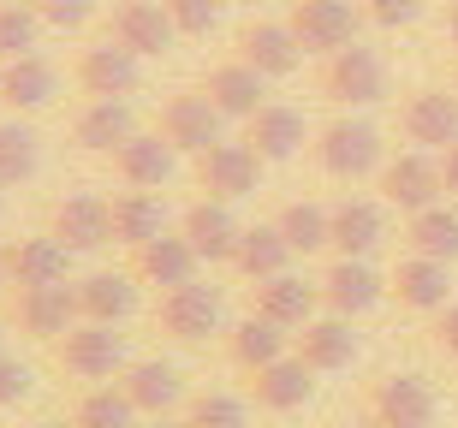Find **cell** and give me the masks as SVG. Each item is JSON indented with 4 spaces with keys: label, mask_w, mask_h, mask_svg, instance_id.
Wrapping results in <instances>:
<instances>
[{
    "label": "cell",
    "mask_w": 458,
    "mask_h": 428,
    "mask_svg": "<svg viewBox=\"0 0 458 428\" xmlns=\"http://www.w3.org/2000/svg\"><path fill=\"white\" fill-rule=\"evenodd\" d=\"M0 71H6V60H0Z\"/></svg>",
    "instance_id": "cell-54"
},
{
    "label": "cell",
    "mask_w": 458,
    "mask_h": 428,
    "mask_svg": "<svg viewBox=\"0 0 458 428\" xmlns=\"http://www.w3.org/2000/svg\"><path fill=\"white\" fill-rule=\"evenodd\" d=\"M316 309H322V286H310L304 274H274L256 286V315H268V322H280L286 333H298L304 322H316Z\"/></svg>",
    "instance_id": "cell-27"
},
{
    "label": "cell",
    "mask_w": 458,
    "mask_h": 428,
    "mask_svg": "<svg viewBox=\"0 0 458 428\" xmlns=\"http://www.w3.org/2000/svg\"><path fill=\"white\" fill-rule=\"evenodd\" d=\"M316 286H322V309L352 315V322H357V315H369V309L387 298V280L375 274L363 256H334V268H327Z\"/></svg>",
    "instance_id": "cell-16"
},
{
    "label": "cell",
    "mask_w": 458,
    "mask_h": 428,
    "mask_svg": "<svg viewBox=\"0 0 458 428\" xmlns=\"http://www.w3.org/2000/svg\"><path fill=\"white\" fill-rule=\"evenodd\" d=\"M0 357H6V351H0Z\"/></svg>",
    "instance_id": "cell-55"
},
{
    "label": "cell",
    "mask_w": 458,
    "mask_h": 428,
    "mask_svg": "<svg viewBox=\"0 0 458 428\" xmlns=\"http://www.w3.org/2000/svg\"><path fill=\"white\" fill-rule=\"evenodd\" d=\"M13 322L18 333H30V340L54 345V340H66L72 327L84 322V309H78V286H30V291H18L13 298Z\"/></svg>",
    "instance_id": "cell-9"
},
{
    "label": "cell",
    "mask_w": 458,
    "mask_h": 428,
    "mask_svg": "<svg viewBox=\"0 0 458 428\" xmlns=\"http://www.w3.org/2000/svg\"><path fill=\"white\" fill-rule=\"evenodd\" d=\"M399 131H405L417 149L441 155L458 143V89H417L399 107Z\"/></svg>",
    "instance_id": "cell-14"
},
{
    "label": "cell",
    "mask_w": 458,
    "mask_h": 428,
    "mask_svg": "<svg viewBox=\"0 0 458 428\" xmlns=\"http://www.w3.org/2000/svg\"><path fill=\"white\" fill-rule=\"evenodd\" d=\"M6 274H13L18 291H30V286H66V280H72V250L54 239V232L18 239V244H6Z\"/></svg>",
    "instance_id": "cell-21"
},
{
    "label": "cell",
    "mask_w": 458,
    "mask_h": 428,
    "mask_svg": "<svg viewBox=\"0 0 458 428\" xmlns=\"http://www.w3.org/2000/svg\"><path fill=\"white\" fill-rule=\"evenodd\" d=\"M197 268H203V256H197V244H191L185 232H161V239L131 250V274L143 280V286H161V291L197 280Z\"/></svg>",
    "instance_id": "cell-20"
},
{
    "label": "cell",
    "mask_w": 458,
    "mask_h": 428,
    "mask_svg": "<svg viewBox=\"0 0 458 428\" xmlns=\"http://www.w3.org/2000/svg\"><path fill=\"white\" fill-rule=\"evenodd\" d=\"M30 6L42 13L48 30H84L89 18H96V0H30Z\"/></svg>",
    "instance_id": "cell-42"
},
{
    "label": "cell",
    "mask_w": 458,
    "mask_h": 428,
    "mask_svg": "<svg viewBox=\"0 0 458 428\" xmlns=\"http://www.w3.org/2000/svg\"><path fill=\"white\" fill-rule=\"evenodd\" d=\"M107 36H114L119 48H131L137 60H161V54L173 48L179 24H173L167 0H119V6H114V24H107Z\"/></svg>",
    "instance_id": "cell-12"
},
{
    "label": "cell",
    "mask_w": 458,
    "mask_h": 428,
    "mask_svg": "<svg viewBox=\"0 0 458 428\" xmlns=\"http://www.w3.org/2000/svg\"><path fill=\"white\" fill-rule=\"evenodd\" d=\"M441 399L423 375H381L369 387V423L375 428H435Z\"/></svg>",
    "instance_id": "cell-6"
},
{
    "label": "cell",
    "mask_w": 458,
    "mask_h": 428,
    "mask_svg": "<svg viewBox=\"0 0 458 428\" xmlns=\"http://www.w3.org/2000/svg\"><path fill=\"white\" fill-rule=\"evenodd\" d=\"M137 286H143V280H137L131 268H102V274L78 280V309H84V322L119 327L137 309Z\"/></svg>",
    "instance_id": "cell-31"
},
{
    "label": "cell",
    "mask_w": 458,
    "mask_h": 428,
    "mask_svg": "<svg viewBox=\"0 0 458 428\" xmlns=\"http://www.w3.org/2000/svg\"><path fill=\"white\" fill-rule=\"evenodd\" d=\"M262 155L250 149V143H215V149L197 155V185H203V197H221V203H244V197H256L262 190Z\"/></svg>",
    "instance_id": "cell-5"
},
{
    "label": "cell",
    "mask_w": 458,
    "mask_h": 428,
    "mask_svg": "<svg viewBox=\"0 0 458 428\" xmlns=\"http://www.w3.org/2000/svg\"><path fill=\"white\" fill-rule=\"evenodd\" d=\"M221 125H226V113L215 102H208L203 89H191V96H167V107H161V138L173 143L179 155H203V149H215L221 143Z\"/></svg>",
    "instance_id": "cell-13"
},
{
    "label": "cell",
    "mask_w": 458,
    "mask_h": 428,
    "mask_svg": "<svg viewBox=\"0 0 458 428\" xmlns=\"http://www.w3.org/2000/svg\"><path fill=\"white\" fill-rule=\"evenodd\" d=\"M54 363H60L72 381H119L131 369V363H125V340H119L107 322H78L66 340H54Z\"/></svg>",
    "instance_id": "cell-3"
},
{
    "label": "cell",
    "mask_w": 458,
    "mask_h": 428,
    "mask_svg": "<svg viewBox=\"0 0 458 428\" xmlns=\"http://www.w3.org/2000/svg\"><path fill=\"white\" fill-rule=\"evenodd\" d=\"M286 357V327L268 322V315H244V322L226 333V363L233 369H244V375H256V369H268V363Z\"/></svg>",
    "instance_id": "cell-32"
},
{
    "label": "cell",
    "mask_w": 458,
    "mask_h": 428,
    "mask_svg": "<svg viewBox=\"0 0 458 428\" xmlns=\"http://www.w3.org/2000/svg\"><path fill=\"white\" fill-rule=\"evenodd\" d=\"M304 42H298V30L292 24H274V18H256V24H244L238 30V60H250L262 78H292V71L304 66Z\"/></svg>",
    "instance_id": "cell-19"
},
{
    "label": "cell",
    "mask_w": 458,
    "mask_h": 428,
    "mask_svg": "<svg viewBox=\"0 0 458 428\" xmlns=\"http://www.w3.org/2000/svg\"><path fill=\"white\" fill-rule=\"evenodd\" d=\"M54 96H60V71H54L42 54H18V60H6V71H0V102L13 107L18 120L54 107Z\"/></svg>",
    "instance_id": "cell-23"
},
{
    "label": "cell",
    "mask_w": 458,
    "mask_h": 428,
    "mask_svg": "<svg viewBox=\"0 0 458 428\" xmlns=\"http://www.w3.org/2000/svg\"><path fill=\"white\" fill-rule=\"evenodd\" d=\"M6 280H13V274H6V244H0V286H6Z\"/></svg>",
    "instance_id": "cell-49"
},
{
    "label": "cell",
    "mask_w": 458,
    "mask_h": 428,
    "mask_svg": "<svg viewBox=\"0 0 458 428\" xmlns=\"http://www.w3.org/2000/svg\"><path fill=\"white\" fill-rule=\"evenodd\" d=\"M203 96L221 107L226 120H250L256 107H268V78L250 66V60H226L203 78Z\"/></svg>",
    "instance_id": "cell-25"
},
{
    "label": "cell",
    "mask_w": 458,
    "mask_h": 428,
    "mask_svg": "<svg viewBox=\"0 0 458 428\" xmlns=\"http://www.w3.org/2000/svg\"><path fill=\"white\" fill-rule=\"evenodd\" d=\"M316 167H322L327 179H340V185L381 179V167H387L381 131H375L369 120H357V113H340V120L322 125V138H316Z\"/></svg>",
    "instance_id": "cell-1"
},
{
    "label": "cell",
    "mask_w": 458,
    "mask_h": 428,
    "mask_svg": "<svg viewBox=\"0 0 458 428\" xmlns=\"http://www.w3.org/2000/svg\"><path fill=\"white\" fill-rule=\"evenodd\" d=\"M191 428H250V399L238 393H197L185 405Z\"/></svg>",
    "instance_id": "cell-39"
},
{
    "label": "cell",
    "mask_w": 458,
    "mask_h": 428,
    "mask_svg": "<svg viewBox=\"0 0 458 428\" xmlns=\"http://www.w3.org/2000/svg\"><path fill=\"white\" fill-rule=\"evenodd\" d=\"M381 244H387V203H375V197H345V203H334V256H363L369 262Z\"/></svg>",
    "instance_id": "cell-22"
},
{
    "label": "cell",
    "mask_w": 458,
    "mask_h": 428,
    "mask_svg": "<svg viewBox=\"0 0 458 428\" xmlns=\"http://www.w3.org/2000/svg\"><path fill=\"white\" fill-rule=\"evenodd\" d=\"M131 138H137L131 102H84L78 120H72V143L89 155H119Z\"/></svg>",
    "instance_id": "cell-28"
},
{
    "label": "cell",
    "mask_w": 458,
    "mask_h": 428,
    "mask_svg": "<svg viewBox=\"0 0 458 428\" xmlns=\"http://www.w3.org/2000/svg\"><path fill=\"white\" fill-rule=\"evenodd\" d=\"M453 89H458V84H453Z\"/></svg>",
    "instance_id": "cell-56"
},
{
    "label": "cell",
    "mask_w": 458,
    "mask_h": 428,
    "mask_svg": "<svg viewBox=\"0 0 458 428\" xmlns=\"http://www.w3.org/2000/svg\"><path fill=\"white\" fill-rule=\"evenodd\" d=\"M0 214H6V197H0Z\"/></svg>",
    "instance_id": "cell-53"
},
{
    "label": "cell",
    "mask_w": 458,
    "mask_h": 428,
    "mask_svg": "<svg viewBox=\"0 0 458 428\" xmlns=\"http://www.w3.org/2000/svg\"><path fill=\"white\" fill-rule=\"evenodd\" d=\"M441 197H446V179H441V161L428 149H411V155L381 167V203L399 208V214H417V208L441 203Z\"/></svg>",
    "instance_id": "cell-10"
},
{
    "label": "cell",
    "mask_w": 458,
    "mask_h": 428,
    "mask_svg": "<svg viewBox=\"0 0 458 428\" xmlns=\"http://www.w3.org/2000/svg\"><path fill=\"white\" fill-rule=\"evenodd\" d=\"M221 286H203V280H185V286L161 291V309H155V322L161 333L179 345H203L208 333H221Z\"/></svg>",
    "instance_id": "cell-4"
},
{
    "label": "cell",
    "mask_w": 458,
    "mask_h": 428,
    "mask_svg": "<svg viewBox=\"0 0 458 428\" xmlns=\"http://www.w3.org/2000/svg\"><path fill=\"white\" fill-rule=\"evenodd\" d=\"M173 24H179V36H208L215 24H221L226 0H167Z\"/></svg>",
    "instance_id": "cell-41"
},
{
    "label": "cell",
    "mask_w": 458,
    "mask_h": 428,
    "mask_svg": "<svg viewBox=\"0 0 458 428\" xmlns=\"http://www.w3.org/2000/svg\"><path fill=\"white\" fill-rule=\"evenodd\" d=\"M274 226L286 232L292 256H316V250H334V208L310 203V197H298V203H286L280 214H274Z\"/></svg>",
    "instance_id": "cell-36"
},
{
    "label": "cell",
    "mask_w": 458,
    "mask_h": 428,
    "mask_svg": "<svg viewBox=\"0 0 458 428\" xmlns=\"http://www.w3.org/2000/svg\"><path fill=\"white\" fill-rule=\"evenodd\" d=\"M179 232L197 244V256H203V262H233L238 239H244L233 203H221V197H197V203L179 214Z\"/></svg>",
    "instance_id": "cell-18"
},
{
    "label": "cell",
    "mask_w": 458,
    "mask_h": 428,
    "mask_svg": "<svg viewBox=\"0 0 458 428\" xmlns=\"http://www.w3.org/2000/svg\"><path fill=\"white\" fill-rule=\"evenodd\" d=\"M36 387L30 375V363H18V357H0V411H13V405H24Z\"/></svg>",
    "instance_id": "cell-44"
},
{
    "label": "cell",
    "mask_w": 458,
    "mask_h": 428,
    "mask_svg": "<svg viewBox=\"0 0 458 428\" xmlns=\"http://www.w3.org/2000/svg\"><path fill=\"white\" fill-rule=\"evenodd\" d=\"M119 387H125V399L137 405V416H173L179 399H185V375H179L173 363H161V357L131 363V369L119 375Z\"/></svg>",
    "instance_id": "cell-26"
},
{
    "label": "cell",
    "mask_w": 458,
    "mask_h": 428,
    "mask_svg": "<svg viewBox=\"0 0 458 428\" xmlns=\"http://www.w3.org/2000/svg\"><path fill=\"white\" fill-rule=\"evenodd\" d=\"M167 232V208H161V197L155 190H119L114 197V244H125V250H137V244H149Z\"/></svg>",
    "instance_id": "cell-34"
},
{
    "label": "cell",
    "mask_w": 458,
    "mask_h": 428,
    "mask_svg": "<svg viewBox=\"0 0 458 428\" xmlns=\"http://www.w3.org/2000/svg\"><path fill=\"white\" fill-rule=\"evenodd\" d=\"M441 179H446V197H458V143L441 149Z\"/></svg>",
    "instance_id": "cell-46"
},
{
    "label": "cell",
    "mask_w": 458,
    "mask_h": 428,
    "mask_svg": "<svg viewBox=\"0 0 458 428\" xmlns=\"http://www.w3.org/2000/svg\"><path fill=\"white\" fill-rule=\"evenodd\" d=\"M286 24L298 30V42H304L310 54H340L357 42V24H363V6H352V0H292Z\"/></svg>",
    "instance_id": "cell-8"
},
{
    "label": "cell",
    "mask_w": 458,
    "mask_h": 428,
    "mask_svg": "<svg viewBox=\"0 0 458 428\" xmlns=\"http://www.w3.org/2000/svg\"><path fill=\"white\" fill-rule=\"evenodd\" d=\"M233 268H238V280H250V286H262V280H274V274H286V268H292L286 232H280L274 221H268V226H244Z\"/></svg>",
    "instance_id": "cell-33"
},
{
    "label": "cell",
    "mask_w": 458,
    "mask_h": 428,
    "mask_svg": "<svg viewBox=\"0 0 458 428\" xmlns=\"http://www.w3.org/2000/svg\"><path fill=\"white\" fill-rule=\"evenodd\" d=\"M226 6H256V0H226Z\"/></svg>",
    "instance_id": "cell-52"
},
{
    "label": "cell",
    "mask_w": 458,
    "mask_h": 428,
    "mask_svg": "<svg viewBox=\"0 0 458 428\" xmlns=\"http://www.w3.org/2000/svg\"><path fill=\"white\" fill-rule=\"evenodd\" d=\"M298 357L316 369V375H340V369H352L357 357V333H352V315H316V322L298 327Z\"/></svg>",
    "instance_id": "cell-24"
},
{
    "label": "cell",
    "mask_w": 458,
    "mask_h": 428,
    "mask_svg": "<svg viewBox=\"0 0 458 428\" xmlns=\"http://www.w3.org/2000/svg\"><path fill=\"white\" fill-rule=\"evenodd\" d=\"M322 96L334 107H345V113H357V107H381V102H387V60H381L375 48H363V42L327 54Z\"/></svg>",
    "instance_id": "cell-2"
},
{
    "label": "cell",
    "mask_w": 458,
    "mask_h": 428,
    "mask_svg": "<svg viewBox=\"0 0 458 428\" xmlns=\"http://www.w3.org/2000/svg\"><path fill=\"white\" fill-rule=\"evenodd\" d=\"M36 30H42V13L36 6H0V60L36 54Z\"/></svg>",
    "instance_id": "cell-40"
},
{
    "label": "cell",
    "mask_w": 458,
    "mask_h": 428,
    "mask_svg": "<svg viewBox=\"0 0 458 428\" xmlns=\"http://www.w3.org/2000/svg\"><path fill=\"white\" fill-rule=\"evenodd\" d=\"M36 167H42V138H36L30 120H0V190L24 185V179H36Z\"/></svg>",
    "instance_id": "cell-37"
},
{
    "label": "cell",
    "mask_w": 458,
    "mask_h": 428,
    "mask_svg": "<svg viewBox=\"0 0 458 428\" xmlns=\"http://www.w3.org/2000/svg\"><path fill=\"white\" fill-rule=\"evenodd\" d=\"M423 6H428V0H363V18L381 24V30H405V24L423 18Z\"/></svg>",
    "instance_id": "cell-43"
},
{
    "label": "cell",
    "mask_w": 458,
    "mask_h": 428,
    "mask_svg": "<svg viewBox=\"0 0 458 428\" xmlns=\"http://www.w3.org/2000/svg\"><path fill=\"white\" fill-rule=\"evenodd\" d=\"M435 345H441L446 357H458V304H446L441 315H435Z\"/></svg>",
    "instance_id": "cell-45"
},
{
    "label": "cell",
    "mask_w": 458,
    "mask_h": 428,
    "mask_svg": "<svg viewBox=\"0 0 458 428\" xmlns=\"http://www.w3.org/2000/svg\"><path fill=\"white\" fill-rule=\"evenodd\" d=\"M453 262H435V256H417L411 250L399 268H393L387 291L399 298V309H417V315H441L453 304V274H446Z\"/></svg>",
    "instance_id": "cell-17"
},
{
    "label": "cell",
    "mask_w": 458,
    "mask_h": 428,
    "mask_svg": "<svg viewBox=\"0 0 458 428\" xmlns=\"http://www.w3.org/2000/svg\"><path fill=\"white\" fill-rule=\"evenodd\" d=\"M250 131H244V143H250L262 161H292V155L304 149V138H310V125H304V113L298 107H286V102H268V107H256L250 120Z\"/></svg>",
    "instance_id": "cell-29"
},
{
    "label": "cell",
    "mask_w": 458,
    "mask_h": 428,
    "mask_svg": "<svg viewBox=\"0 0 458 428\" xmlns=\"http://www.w3.org/2000/svg\"><path fill=\"white\" fill-rule=\"evenodd\" d=\"M310 393H316V369H310L298 351H286L280 363H268V369H256L250 375V405L268 416H292L304 411Z\"/></svg>",
    "instance_id": "cell-15"
},
{
    "label": "cell",
    "mask_w": 458,
    "mask_h": 428,
    "mask_svg": "<svg viewBox=\"0 0 458 428\" xmlns=\"http://www.w3.org/2000/svg\"><path fill=\"white\" fill-rule=\"evenodd\" d=\"M137 84H143V60L131 48H119L114 36L84 48V60H78V89L89 102H125V96H137Z\"/></svg>",
    "instance_id": "cell-11"
},
{
    "label": "cell",
    "mask_w": 458,
    "mask_h": 428,
    "mask_svg": "<svg viewBox=\"0 0 458 428\" xmlns=\"http://www.w3.org/2000/svg\"><path fill=\"white\" fill-rule=\"evenodd\" d=\"M48 232L66 244L72 256L102 250V244H114V203L96 197V190H72V197H60L48 208Z\"/></svg>",
    "instance_id": "cell-7"
},
{
    "label": "cell",
    "mask_w": 458,
    "mask_h": 428,
    "mask_svg": "<svg viewBox=\"0 0 458 428\" xmlns=\"http://www.w3.org/2000/svg\"><path fill=\"white\" fill-rule=\"evenodd\" d=\"M446 36H453V48H458V0L446 6Z\"/></svg>",
    "instance_id": "cell-48"
},
{
    "label": "cell",
    "mask_w": 458,
    "mask_h": 428,
    "mask_svg": "<svg viewBox=\"0 0 458 428\" xmlns=\"http://www.w3.org/2000/svg\"><path fill=\"white\" fill-rule=\"evenodd\" d=\"M78 428H137V405L125 399V387H89L72 411Z\"/></svg>",
    "instance_id": "cell-38"
},
{
    "label": "cell",
    "mask_w": 458,
    "mask_h": 428,
    "mask_svg": "<svg viewBox=\"0 0 458 428\" xmlns=\"http://www.w3.org/2000/svg\"><path fill=\"white\" fill-rule=\"evenodd\" d=\"M405 244L417 256H435V262H458V203H428L411 214L405 226Z\"/></svg>",
    "instance_id": "cell-35"
},
{
    "label": "cell",
    "mask_w": 458,
    "mask_h": 428,
    "mask_svg": "<svg viewBox=\"0 0 458 428\" xmlns=\"http://www.w3.org/2000/svg\"><path fill=\"white\" fill-rule=\"evenodd\" d=\"M42 428H78V423H42Z\"/></svg>",
    "instance_id": "cell-50"
},
{
    "label": "cell",
    "mask_w": 458,
    "mask_h": 428,
    "mask_svg": "<svg viewBox=\"0 0 458 428\" xmlns=\"http://www.w3.org/2000/svg\"><path fill=\"white\" fill-rule=\"evenodd\" d=\"M173 167H179V149H173L161 131H137V138L114 155V172L131 190H161L173 179Z\"/></svg>",
    "instance_id": "cell-30"
},
{
    "label": "cell",
    "mask_w": 458,
    "mask_h": 428,
    "mask_svg": "<svg viewBox=\"0 0 458 428\" xmlns=\"http://www.w3.org/2000/svg\"><path fill=\"white\" fill-rule=\"evenodd\" d=\"M0 6H30V0H0Z\"/></svg>",
    "instance_id": "cell-51"
},
{
    "label": "cell",
    "mask_w": 458,
    "mask_h": 428,
    "mask_svg": "<svg viewBox=\"0 0 458 428\" xmlns=\"http://www.w3.org/2000/svg\"><path fill=\"white\" fill-rule=\"evenodd\" d=\"M137 428H191L185 416H149V423H137Z\"/></svg>",
    "instance_id": "cell-47"
}]
</instances>
